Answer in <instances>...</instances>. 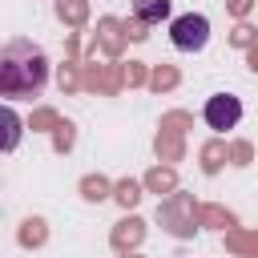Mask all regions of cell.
I'll return each instance as SVG.
<instances>
[{
  "mask_svg": "<svg viewBox=\"0 0 258 258\" xmlns=\"http://www.w3.org/2000/svg\"><path fill=\"white\" fill-rule=\"evenodd\" d=\"M48 77V64H44V52L32 48L28 40H12L0 56V89L4 97H36L40 85Z\"/></svg>",
  "mask_w": 258,
  "mask_h": 258,
  "instance_id": "obj_1",
  "label": "cell"
},
{
  "mask_svg": "<svg viewBox=\"0 0 258 258\" xmlns=\"http://www.w3.org/2000/svg\"><path fill=\"white\" fill-rule=\"evenodd\" d=\"M169 40H173V48H181V52H198V48H206V40H210V20L198 16V12H185V16H177V20L169 24Z\"/></svg>",
  "mask_w": 258,
  "mask_h": 258,
  "instance_id": "obj_2",
  "label": "cell"
},
{
  "mask_svg": "<svg viewBox=\"0 0 258 258\" xmlns=\"http://www.w3.org/2000/svg\"><path fill=\"white\" fill-rule=\"evenodd\" d=\"M238 117H242V101H238V97L218 93V97H210V101H206V125H210V129L226 133V129H234V125H238Z\"/></svg>",
  "mask_w": 258,
  "mask_h": 258,
  "instance_id": "obj_3",
  "label": "cell"
},
{
  "mask_svg": "<svg viewBox=\"0 0 258 258\" xmlns=\"http://www.w3.org/2000/svg\"><path fill=\"white\" fill-rule=\"evenodd\" d=\"M185 210H189V198H181V194H177L173 202H165V206H161V218L169 222V230H173V234H189V230H194V222H185Z\"/></svg>",
  "mask_w": 258,
  "mask_h": 258,
  "instance_id": "obj_4",
  "label": "cell"
},
{
  "mask_svg": "<svg viewBox=\"0 0 258 258\" xmlns=\"http://www.w3.org/2000/svg\"><path fill=\"white\" fill-rule=\"evenodd\" d=\"M133 16L141 24H161L169 16V0H133Z\"/></svg>",
  "mask_w": 258,
  "mask_h": 258,
  "instance_id": "obj_5",
  "label": "cell"
},
{
  "mask_svg": "<svg viewBox=\"0 0 258 258\" xmlns=\"http://www.w3.org/2000/svg\"><path fill=\"white\" fill-rule=\"evenodd\" d=\"M20 242H24V246H36V242H44V222H40V218L24 222V230H20Z\"/></svg>",
  "mask_w": 258,
  "mask_h": 258,
  "instance_id": "obj_6",
  "label": "cell"
},
{
  "mask_svg": "<svg viewBox=\"0 0 258 258\" xmlns=\"http://www.w3.org/2000/svg\"><path fill=\"white\" fill-rule=\"evenodd\" d=\"M137 238H141V222H137V218L121 222V230L113 234V242H117V246H125V242H137Z\"/></svg>",
  "mask_w": 258,
  "mask_h": 258,
  "instance_id": "obj_7",
  "label": "cell"
},
{
  "mask_svg": "<svg viewBox=\"0 0 258 258\" xmlns=\"http://www.w3.org/2000/svg\"><path fill=\"white\" fill-rule=\"evenodd\" d=\"M81 189H85V198H89V202H101V198L109 194V181H105V177H85V185H81Z\"/></svg>",
  "mask_w": 258,
  "mask_h": 258,
  "instance_id": "obj_8",
  "label": "cell"
},
{
  "mask_svg": "<svg viewBox=\"0 0 258 258\" xmlns=\"http://www.w3.org/2000/svg\"><path fill=\"white\" fill-rule=\"evenodd\" d=\"M4 125H8V137H4V149H16V137H20V121L12 109H4Z\"/></svg>",
  "mask_w": 258,
  "mask_h": 258,
  "instance_id": "obj_9",
  "label": "cell"
},
{
  "mask_svg": "<svg viewBox=\"0 0 258 258\" xmlns=\"http://www.w3.org/2000/svg\"><path fill=\"white\" fill-rule=\"evenodd\" d=\"M149 185H153V189H169V185H173V173H169V169H153V173H149Z\"/></svg>",
  "mask_w": 258,
  "mask_h": 258,
  "instance_id": "obj_10",
  "label": "cell"
},
{
  "mask_svg": "<svg viewBox=\"0 0 258 258\" xmlns=\"http://www.w3.org/2000/svg\"><path fill=\"white\" fill-rule=\"evenodd\" d=\"M117 198H121L125 206H133V202H137V185H133V181H121V185H117Z\"/></svg>",
  "mask_w": 258,
  "mask_h": 258,
  "instance_id": "obj_11",
  "label": "cell"
},
{
  "mask_svg": "<svg viewBox=\"0 0 258 258\" xmlns=\"http://www.w3.org/2000/svg\"><path fill=\"white\" fill-rule=\"evenodd\" d=\"M101 32H105V44H109V48H117V44H121V36H117V24H113V20H105V24H101Z\"/></svg>",
  "mask_w": 258,
  "mask_h": 258,
  "instance_id": "obj_12",
  "label": "cell"
},
{
  "mask_svg": "<svg viewBox=\"0 0 258 258\" xmlns=\"http://www.w3.org/2000/svg\"><path fill=\"white\" fill-rule=\"evenodd\" d=\"M60 16H64V20H73V24H77V20H81V16H85V8H81V4H60Z\"/></svg>",
  "mask_w": 258,
  "mask_h": 258,
  "instance_id": "obj_13",
  "label": "cell"
},
{
  "mask_svg": "<svg viewBox=\"0 0 258 258\" xmlns=\"http://www.w3.org/2000/svg\"><path fill=\"white\" fill-rule=\"evenodd\" d=\"M218 157H222V149L214 145V149H206V169H218Z\"/></svg>",
  "mask_w": 258,
  "mask_h": 258,
  "instance_id": "obj_14",
  "label": "cell"
},
{
  "mask_svg": "<svg viewBox=\"0 0 258 258\" xmlns=\"http://www.w3.org/2000/svg\"><path fill=\"white\" fill-rule=\"evenodd\" d=\"M153 85H157V89H161V85H173V73H169V69H165V73H157V77H153Z\"/></svg>",
  "mask_w": 258,
  "mask_h": 258,
  "instance_id": "obj_15",
  "label": "cell"
},
{
  "mask_svg": "<svg viewBox=\"0 0 258 258\" xmlns=\"http://www.w3.org/2000/svg\"><path fill=\"white\" fill-rule=\"evenodd\" d=\"M230 8H234V12H246V8H250V0H230Z\"/></svg>",
  "mask_w": 258,
  "mask_h": 258,
  "instance_id": "obj_16",
  "label": "cell"
},
{
  "mask_svg": "<svg viewBox=\"0 0 258 258\" xmlns=\"http://www.w3.org/2000/svg\"><path fill=\"white\" fill-rule=\"evenodd\" d=\"M250 60H254V69H258V48H254V52H250Z\"/></svg>",
  "mask_w": 258,
  "mask_h": 258,
  "instance_id": "obj_17",
  "label": "cell"
}]
</instances>
